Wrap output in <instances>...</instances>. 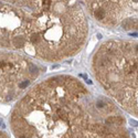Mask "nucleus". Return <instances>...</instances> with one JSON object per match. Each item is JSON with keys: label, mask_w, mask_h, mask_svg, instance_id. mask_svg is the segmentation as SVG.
<instances>
[{"label": "nucleus", "mask_w": 138, "mask_h": 138, "mask_svg": "<svg viewBox=\"0 0 138 138\" xmlns=\"http://www.w3.org/2000/svg\"><path fill=\"white\" fill-rule=\"evenodd\" d=\"M98 84L128 113L138 117V43L108 40L92 59Z\"/></svg>", "instance_id": "2"}, {"label": "nucleus", "mask_w": 138, "mask_h": 138, "mask_svg": "<svg viewBox=\"0 0 138 138\" xmlns=\"http://www.w3.org/2000/svg\"><path fill=\"white\" fill-rule=\"evenodd\" d=\"M10 128L15 138H130L115 104L70 75L29 88L12 108Z\"/></svg>", "instance_id": "1"}, {"label": "nucleus", "mask_w": 138, "mask_h": 138, "mask_svg": "<svg viewBox=\"0 0 138 138\" xmlns=\"http://www.w3.org/2000/svg\"><path fill=\"white\" fill-rule=\"evenodd\" d=\"M0 138H9V136L7 135L5 132H1V130H0Z\"/></svg>", "instance_id": "6"}, {"label": "nucleus", "mask_w": 138, "mask_h": 138, "mask_svg": "<svg viewBox=\"0 0 138 138\" xmlns=\"http://www.w3.org/2000/svg\"><path fill=\"white\" fill-rule=\"evenodd\" d=\"M71 1L73 0H0V9L15 15L30 39H34Z\"/></svg>", "instance_id": "4"}, {"label": "nucleus", "mask_w": 138, "mask_h": 138, "mask_svg": "<svg viewBox=\"0 0 138 138\" xmlns=\"http://www.w3.org/2000/svg\"><path fill=\"white\" fill-rule=\"evenodd\" d=\"M89 13L105 27H115L132 20L138 13V0H84Z\"/></svg>", "instance_id": "5"}, {"label": "nucleus", "mask_w": 138, "mask_h": 138, "mask_svg": "<svg viewBox=\"0 0 138 138\" xmlns=\"http://www.w3.org/2000/svg\"><path fill=\"white\" fill-rule=\"evenodd\" d=\"M41 67L16 51L0 50V102L20 99L41 74Z\"/></svg>", "instance_id": "3"}]
</instances>
